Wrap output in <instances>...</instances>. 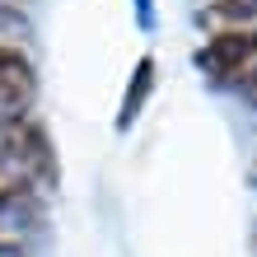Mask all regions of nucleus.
<instances>
[{"mask_svg": "<svg viewBox=\"0 0 257 257\" xmlns=\"http://www.w3.org/2000/svg\"><path fill=\"white\" fill-rule=\"evenodd\" d=\"M196 66L210 84L234 89L243 103L257 108V28H224L201 47Z\"/></svg>", "mask_w": 257, "mask_h": 257, "instance_id": "1", "label": "nucleus"}, {"mask_svg": "<svg viewBox=\"0 0 257 257\" xmlns=\"http://www.w3.org/2000/svg\"><path fill=\"white\" fill-rule=\"evenodd\" d=\"M38 192L28 178H19L10 164H0V252L10 257H28L33 243V224H38Z\"/></svg>", "mask_w": 257, "mask_h": 257, "instance_id": "2", "label": "nucleus"}, {"mask_svg": "<svg viewBox=\"0 0 257 257\" xmlns=\"http://www.w3.org/2000/svg\"><path fill=\"white\" fill-rule=\"evenodd\" d=\"M33 94H38V75L33 66H28L24 52H5L0 56V126L19 122V117H28V108H33Z\"/></svg>", "mask_w": 257, "mask_h": 257, "instance_id": "3", "label": "nucleus"}, {"mask_svg": "<svg viewBox=\"0 0 257 257\" xmlns=\"http://www.w3.org/2000/svg\"><path fill=\"white\" fill-rule=\"evenodd\" d=\"M257 19V0H210L201 10V24L210 33H224V28H243Z\"/></svg>", "mask_w": 257, "mask_h": 257, "instance_id": "4", "label": "nucleus"}, {"mask_svg": "<svg viewBox=\"0 0 257 257\" xmlns=\"http://www.w3.org/2000/svg\"><path fill=\"white\" fill-rule=\"evenodd\" d=\"M150 84H155V61H150V56H141V66H136V75H131V89H126V108H122V117H117V126H122V131L136 122V112L145 108Z\"/></svg>", "mask_w": 257, "mask_h": 257, "instance_id": "5", "label": "nucleus"}, {"mask_svg": "<svg viewBox=\"0 0 257 257\" xmlns=\"http://www.w3.org/2000/svg\"><path fill=\"white\" fill-rule=\"evenodd\" d=\"M14 24H24V14H14L10 5H0V28H14Z\"/></svg>", "mask_w": 257, "mask_h": 257, "instance_id": "6", "label": "nucleus"}, {"mask_svg": "<svg viewBox=\"0 0 257 257\" xmlns=\"http://www.w3.org/2000/svg\"><path fill=\"white\" fill-rule=\"evenodd\" d=\"M136 10H141V19H150V0H136Z\"/></svg>", "mask_w": 257, "mask_h": 257, "instance_id": "7", "label": "nucleus"}, {"mask_svg": "<svg viewBox=\"0 0 257 257\" xmlns=\"http://www.w3.org/2000/svg\"><path fill=\"white\" fill-rule=\"evenodd\" d=\"M252 183H257V159H252Z\"/></svg>", "mask_w": 257, "mask_h": 257, "instance_id": "8", "label": "nucleus"}, {"mask_svg": "<svg viewBox=\"0 0 257 257\" xmlns=\"http://www.w3.org/2000/svg\"><path fill=\"white\" fill-rule=\"evenodd\" d=\"M5 52H10V47H5V42H0V56H5Z\"/></svg>", "mask_w": 257, "mask_h": 257, "instance_id": "9", "label": "nucleus"}]
</instances>
